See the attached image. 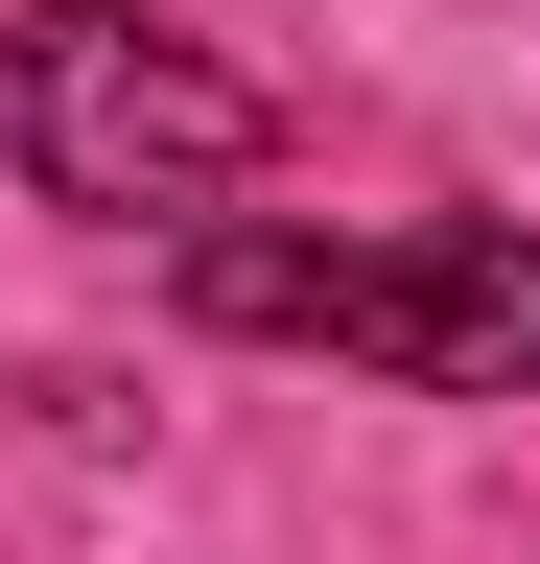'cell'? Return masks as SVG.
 <instances>
[{"instance_id":"2","label":"cell","mask_w":540,"mask_h":564,"mask_svg":"<svg viewBox=\"0 0 540 564\" xmlns=\"http://www.w3.org/2000/svg\"><path fill=\"white\" fill-rule=\"evenodd\" d=\"M0 141H24L47 212H118V236H212V212L283 165V95L258 70H212L188 24H142V0H0Z\"/></svg>"},{"instance_id":"1","label":"cell","mask_w":540,"mask_h":564,"mask_svg":"<svg viewBox=\"0 0 540 564\" xmlns=\"http://www.w3.org/2000/svg\"><path fill=\"white\" fill-rule=\"evenodd\" d=\"M188 329H258V352H376L423 400H540V236L517 212H447V236H283V212H212L165 236Z\"/></svg>"}]
</instances>
